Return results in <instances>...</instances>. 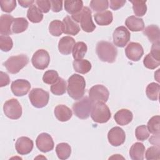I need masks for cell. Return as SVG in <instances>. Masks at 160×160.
Segmentation results:
<instances>
[{
  "mask_svg": "<svg viewBox=\"0 0 160 160\" xmlns=\"http://www.w3.org/2000/svg\"><path fill=\"white\" fill-rule=\"evenodd\" d=\"M86 81L82 76L73 74L68 80L67 91L69 96L74 100L81 99L85 92Z\"/></svg>",
  "mask_w": 160,
  "mask_h": 160,
  "instance_id": "6da1fadb",
  "label": "cell"
},
{
  "mask_svg": "<svg viewBox=\"0 0 160 160\" xmlns=\"http://www.w3.org/2000/svg\"><path fill=\"white\" fill-rule=\"evenodd\" d=\"M96 51L101 61L108 63L114 62L118 55L116 48L111 42L105 41H101L97 43Z\"/></svg>",
  "mask_w": 160,
  "mask_h": 160,
  "instance_id": "7a4b0ae2",
  "label": "cell"
},
{
  "mask_svg": "<svg viewBox=\"0 0 160 160\" xmlns=\"http://www.w3.org/2000/svg\"><path fill=\"white\" fill-rule=\"evenodd\" d=\"M92 12L90 9L87 7H83L82 11L76 14L72 15V19L77 22H80L82 29L86 32H91L96 29V25L92 19Z\"/></svg>",
  "mask_w": 160,
  "mask_h": 160,
  "instance_id": "3957f363",
  "label": "cell"
},
{
  "mask_svg": "<svg viewBox=\"0 0 160 160\" xmlns=\"http://www.w3.org/2000/svg\"><path fill=\"white\" fill-rule=\"evenodd\" d=\"M91 117L96 122L105 123L110 119L111 113L109 108L104 102H98L93 104Z\"/></svg>",
  "mask_w": 160,
  "mask_h": 160,
  "instance_id": "277c9868",
  "label": "cell"
},
{
  "mask_svg": "<svg viewBox=\"0 0 160 160\" xmlns=\"http://www.w3.org/2000/svg\"><path fill=\"white\" fill-rule=\"evenodd\" d=\"M29 62L28 57L25 54H19L9 58L3 65L11 74H16L25 67Z\"/></svg>",
  "mask_w": 160,
  "mask_h": 160,
  "instance_id": "5b68a950",
  "label": "cell"
},
{
  "mask_svg": "<svg viewBox=\"0 0 160 160\" xmlns=\"http://www.w3.org/2000/svg\"><path fill=\"white\" fill-rule=\"evenodd\" d=\"M93 103L88 97L83 98L72 105V110L74 114L79 119H85L91 114Z\"/></svg>",
  "mask_w": 160,
  "mask_h": 160,
  "instance_id": "8992f818",
  "label": "cell"
},
{
  "mask_svg": "<svg viewBox=\"0 0 160 160\" xmlns=\"http://www.w3.org/2000/svg\"><path fill=\"white\" fill-rule=\"evenodd\" d=\"M29 99L34 107L42 108L48 104L49 94L48 91L41 88H33L29 94Z\"/></svg>",
  "mask_w": 160,
  "mask_h": 160,
  "instance_id": "52a82bcc",
  "label": "cell"
},
{
  "mask_svg": "<svg viewBox=\"0 0 160 160\" xmlns=\"http://www.w3.org/2000/svg\"><path fill=\"white\" fill-rule=\"evenodd\" d=\"M5 115L11 119H18L22 115V107L18 99L12 98L5 102L3 106Z\"/></svg>",
  "mask_w": 160,
  "mask_h": 160,
  "instance_id": "ba28073f",
  "label": "cell"
},
{
  "mask_svg": "<svg viewBox=\"0 0 160 160\" xmlns=\"http://www.w3.org/2000/svg\"><path fill=\"white\" fill-rule=\"evenodd\" d=\"M109 96V92L108 88L102 84L93 86L89 90V98L93 104L98 102H106Z\"/></svg>",
  "mask_w": 160,
  "mask_h": 160,
  "instance_id": "9c48e42d",
  "label": "cell"
},
{
  "mask_svg": "<svg viewBox=\"0 0 160 160\" xmlns=\"http://www.w3.org/2000/svg\"><path fill=\"white\" fill-rule=\"evenodd\" d=\"M31 62L35 68L43 70L47 68L49 64L50 56L47 51L42 49H39L34 53Z\"/></svg>",
  "mask_w": 160,
  "mask_h": 160,
  "instance_id": "30bf717a",
  "label": "cell"
},
{
  "mask_svg": "<svg viewBox=\"0 0 160 160\" xmlns=\"http://www.w3.org/2000/svg\"><path fill=\"white\" fill-rule=\"evenodd\" d=\"M114 44L119 48L124 47L130 40L131 34L124 26H119L115 29L112 34Z\"/></svg>",
  "mask_w": 160,
  "mask_h": 160,
  "instance_id": "8fae6325",
  "label": "cell"
},
{
  "mask_svg": "<svg viewBox=\"0 0 160 160\" xmlns=\"http://www.w3.org/2000/svg\"><path fill=\"white\" fill-rule=\"evenodd\" d=\"M109 142L113 146H119L122 144L126 139V134L124 130L118 126L111 128L108 133Z\"/></svg>",
  "mask_w": 160,
  "mask_h": 160,
  "instance_id": "7c38bea8",
  "label": "cell"
},
{
  "mask_svg": "<svg viewBox=\"0 0 160 160\" xmlns=\"http://www.w3.org/2000/svg\"><path fill=\"white\" fill-rule=\"evenodd\" d=\"M125 54L129 59L136 62L142 58L144 54V50L141 44L131 42L127 45L125 49Z\"/></svg>",
  "mask_w": 160,
  "mask_h": 160,
  "instance_id": "4fadbf2b",
  "label": "cell"
},
{
  "mask_svg": "<svg viewBox=\"0 0 160 160\" xmlns=\"http://www.w3.org/2000/svg\"><path fill=\"white\" fill-rule=\"evenodd\" d=\"M36 144L38 149L43 152L51 151L54 148L53 139L46 132H42L38 135L36 140Z\"/></svg>",
  "mask_w": 160,
  "mask_h": 160,
  "instance_id": "5bb4252c",
  "label": "cell"
},
{
  "mask_svg": "<svg viewBox=\"0 0 160 160\" xmlns=\"http://www.w3.org/2000/svg\"><path fill=\"white\" fill-rule=\"evenodd\" d=\"M31 88L30 82L26 79H18L12 81L11 89L16 96H23L28 94Z\"/></svg>",
  "mask_w": 160,
  "mask_h": 160,
  "instance_id": "9a60e30c",
  "label": "cell"
},
{
  "mask_svg": "<svg viewBox=\"0 0 160 160\" xmlns=\"http://www.w3.org/2000/svg\"><path fill=\"white\" fill-rule=\"evenodd\" d=\"M33 141L25 136L19 138L15 143L16 150L20 155H26L30 153L33 149Z\"/></svg>",
  "mask_w": 160,
  "mask_h": 160,
  "instance_id": "2e32d148",
  "label": "cell"
},
{
  "mask_svg": "<svg viewBox=\"0 0 160 160\" xmlns=\"http://www.w3.org/2000/svg\"><path fill=\"white\" fill-rule=\"evenodd\" d=\"M75 40L71 36L62 37L58 42V49L60 53L64 55L70 54L75 45Z\"/></svg>",
  "mask_w": 160,
  "mask_h": 160,
  "instance_id": "e0dca14e",
  "label": "cell"
},
{
  "mask_svg": "<svg viewBox=\"0 0 160 160\" xmlns=\"http://www.w3.org/2000/svg\"><path fill=\"white\" fill-rule=\"evenodd\" d=\"M14 18L9 14H2L0 18V33L2 36L12 34L11 26L12 25Z\"/></svg>",
  "mask_w": 160,
  "mask_h": 160,
  "instance_id": "ac0fdd59",
  "label": "cell"
},
{
  "mask_svg": "<svg viewBox=\"0 0 160 160\" xmlns=\"http://www.w3.org/2000/svg\"><path fill=\"white\" fill-rule=\"evenodd\" d=\"M114 118L118 124L120 126H125L132 121L133 115L130 110L121 109L116 112Z\"/></svg>",
  "mask_w": 160,
  "mask_h": 160,
  "instance_id": "d6986e66",
  "label": "cell"
},
{
  "mask_svg": "<svg viewBox=\"0 0 160 160\" xmlns=\"http://www.w3.org/2000/svg\"><path fill=\"white\" fill-rule=\"evenodd\" d=\"M62 23L64 25V34L76 36L79 33L80 31V27L69 16H67L64 18Z\"/></svg>",
  "mask_w": 160,
  "mask_h": 160,
  "instance_id": "ffe728a7",
  "label": "cell"
},
{
  "mask_svg": "<svg viewBox=\"0 0 160 160\" xmlns=\"http://www.w3.org/2000/svg\"><path fill=\"white\" fill-rule=\"evenodd\" d=\"M54 113L57 119L61 122L68 121L72 116V111L64 104H59L56 106Z\"/></svg>",
  "mask_w": 160,
  "mask_h": 160,
  "instance_id": "44dd1931",
  "label": "cell"
},
{
  "mask_svg": "<svg viewBox=\"0 0 160 160\" xmlns=\"http://www.w3.org/2000/svg\"><path fill=\"white\" fill-rule=\"evenodd\" d=\"M125 24L127 28L131 31H141L144 28V23L142 19L136 17L135 16H130L125 21Z\"/></svg>",
  "mask_w": 160,
  "mask_h": 160,
  "instance_id": "7402d4cb",
  "label": "cell"
},
{
  "mask_svg": "<svg viewBox=\"0 0 160 160\" xmlns=\"http://www.w3.org/2000/svg\"><path fill=\"white\" fill-rule=\"evenodd\" d=\"M143 34L146 36L149 41L152 44L160 42V32L159 28L158 26L151 24L143 29Z\"/></svg>",
  "mask_w": 160,
  "mask_h": 160,
  "instance_id": "603a6c76",
  "label": "cell"
},
{
  "mask_svg": "<svg viewBox=\"0 0 160 160\" xmlns=\"http://www.w3.org/2000/svg\"><path fill=\"white\" fill-rule=\"evenodd\" d=\"M145 146L141 142H135L129 149V156L132 160H143Z\"/></svg>",
  "mask_w": 160,
  "mask_h": 160,
  "instance_id": "cb8c5ba5",
  "label": "cell"
},
{
  "mask_svg": "<svg viewBox=\"0 0 160 160\" xmlns=\"http://www.w3.org/2000/svg\"><path fill=\"white\" fill-rule=\"evenodd\" d=\"M95 22L99 26L109 25L113 20L112 13L110 11L97 12L94 15Z\"/></svg>",
  "mask_w": 160,
  "mask_h": 160,
  "instance_id": "d4e9b609",
  "label": "cell"
},
{
  "mask_svg": "<svg viewBox=\"0 0 160 160\" xmlns=\"http://www.w3.org/2000/svg\"><path fill=\"white\" fill-rule=\"evenodd\" d=\"M83 8V2L78 1H65L64 9L69 14L74 15L80 12Z\"/></svg>",
  "mask_w": 160,
  "mask_h": 160,
  "instance_id": "484cf974",
  "label": "cell"
},
{
  "mask_svg": "<svg viewBox=\"0 0 160 160\" xmlns=\"http://www.w3.org/2000/svg\"><path fill=\"white\" fill-rule=\"evenodd\" d=\"M73 68L75 71L80 74H86L90 71L92 66L91 62L87 59L74 60L72 62Z\"/></svg>",
  "mask_w": 160,
  "mask_h": 160,
  "instance_id": "4316f807",
  "label": "cell"
},
{
  "mask_svg": "<svg viewBox=\"0 0 160 160\" xmlns=\"http://www.w3.org/2000/svg\"><path fill=\"white\" fill-rule=\"evenodd\" d=\"M27 17L31 22L33 23H38L42 20L43 14L39 8L33 4L29 8L27 11Z\"/></svg>",
  "mask_w": 160,
  "mask_h": 160,
  "instance_id": "83f0119b",
  "label": "cell"
},
{
  "mask_svg": "<svg viewBox=\"0 0 160 160\" xmlns=\"http://www.w3.org/2000/svg\"><path fill=\"white\" fill-rule=\"evenodd\" d=\"M28 25L29 23L24 18H14L12 25V31L15 34L21 33L27 29Z\"/></svg>",
  "mask_w": 160,
  "mask_h": 160,
  "instance_id": "f1b7e54d",
  "label": "cell"
},
{
  "mask_svg": "<svg viewBox=\"0 0 160 160\" xmlns=\"http://www.w3.org/2000/svg\"><path fill=\"white\" fill-rule=\"evenodd\" d=\"M87 50L88 48L86 43L81 41L76 42L72 51V57L74 60L82 59L84 57Z\"/></svg>",
  "mask_w": 160,
  "mask_h": 160,
  "instance_id": "f546056e",
  "label": "cell"
},
{
  "mask_svg": "<svg viewBox=\"0 0 160 160\" xmlns=\"http://www.w3.org/2000/svg\"><path fill=\"white\" fill-rule=\"evenodd\" d=\"M56 151L59 159H67L71 154V148L66 142L59 143L56 148Z\"/></svg>",
  "mask_w": 160,
  "mask_h": 160,
  "instance_id": "4dcf8cb0",
  "label": "cell"
},
{
  "mask_svg": "<svg viewBox=\"0 0 160 160\" xmlns=\"http://www.w3.org/2000/svg\"><path fill=\"white\" fill-rule=\"evenodd\" d=\"M159 90L160 86L158 83L151 82L146 87V96L151 101H157L159 98Z\"/></svg>",
  "mask_w": 160,
  "mask_h": 160,
  "instance_id": "1f68e13d",
  "label": "cell"
},
{
  "mask_svg": "<svg viewBox=\"0 0 160 160\" xmlns=\"http://www.w3.org/2000/svg\"><path fill=\"white\" fill-rule=\"evenodd\" d=\"M132 4V9L134 14L137 16H143L147 12L146 1L134 0L130 1Z\"/></svg>",
  "mask_w": 160,
  "mask_h": 160,
  "instance_id": "d6a6232c",
  "label": "cell"
},
{
  "mask_svg": "<svg viewBox=\"0 0 160 160\" xmlns=\"http://www.w3.org/2000/svg\"><path fill=\"white\" fill-rule=\"evenodd\" d=\"M66 82L61 78H59L58 80L51 86V91L52 94L57 96L64 94L66 91Z\"/></svg>",
  "mask_w": 160,
  "mask_h": 160,
  "instance_id": "836d02e7",
  "label": "cell"
},
{
  "mask_svg": "<svg viewBox=\"0 0 160 160\" xmlns=\"http://www.w3.org/2000/svg\"><path fill=\"white\" fill-rule=\"evenodd\" d=\"M49 31L54 36H59L64 32V25L59 20H53L49 26Z\"/></svg>",
  "mask_w": 160,
  "mask_h": 160,
  "instance_id": "e575fe53",
  "label": "cell"
},
{
  "mask_svg": "<svg viewBox=\"0 0 160 160\" xmlns=\"http://www.w3.org/2000/svg\"><path fill=\"white\" fill-rule=\"evenodd\" d=\"M109 1L108 0H92L90 2V7L94 11L98 12L105 11L108 8Z\"/></svg>",
  "mask_w": 160,
  "mask_h": 160,
  "instance_id": "d590c367",
  "label": "cell"
},
{
  "mask_svg": "<svg viewBox=\"0 0 160 160\" xmlns=\"http://www.w3.org/2000/svg\"><path fill=\"white\" fill-rule=\"evenodd\" d=\"M159 116L157 115L152 116L148 122L147 128L151 134H159Z\"/></svg>",
  "mask_w": 160,
  "mask_h": 160,
  "instance_id": "8d00e7d4",
  "label": "cell"
},
{
  "mask_svg": "<svg viewBox=\"0 0 160 160\" xmlns=\"http://www.w3.org/2000/svg\"><path fill=\"white\" fill-rule=\"evenodd\" d=\"M59 75L55 70H48L44 73L42 76V81L44 83L48 84H54L59 79Z\"/></svg>",
  "mask_w": 160,
  "mask_h": 160,
  "instance_id": "74e56055",
  "label": "cell"
},
{
  "mask_svg": "<svg viewBox=\"0 0 160 160\" xmlns=\"http://www.w3.org/2000/svg\"><path fill=\"white\" fill-rule=\"evenodd\" d=\"M136 138L138 140L144 141L149 136V132L146 125H141L136 128L135 130Z\"/></svg>",
  "mask_w": 160,
  "mask_h": 160,
  "instance_id": "f35d334b",
  "label": "cell"
},
{
  "mask_svg": "<svg viewBox=\"0 0 160 160\" xmlns=\"http://www.w3.org/2000/svg\"><path fill=\"white\" fill-rule=\"evenodd\" d=\"M13 46V42L9 36H0V49L4 52L9 51Z\"/></svg>",
  "mask_w": 160,
  "mask_h": 160,
  "instance_id": "ab89813d",
  "label": "cell"
},
{
  "mask_svg": "<svg viewBox=\"0 0 160 160\" xmlns=\"http://www.w3.org/2000/svg\"><path fill=\"white\" fill-rule=\"evenodd\" d=\"M144 66L149 69H154L160 65V61L154 58L150 53H148L144 58Z\"/></svg>",
  "mask_w": 160,
  "mask_h": 160,
  "instance_id": "60d3db41",
  "label": "cell"
},
{
  "mask_svg": "<svg viewBox=\"0 0 160 160\" xmlns=\"http://www.w3.org/2000/svg\"><path fill=\"white\" fill-rule=\"evenodd\" d=\"M146 159L148 160L159 159L160 148L159 146H154L149 148L146 151Z\"/></svg>",
  "mask_w": 160,
  "mask_h": 160,
  "instance_id": "b9f144b4",
  "label": "cell"
},
{
  "mask_svg": "<svg viewBox=\"0 0 160 160\" xmlns=\"http://www.w3.org/2000/svg\"><path fill=\"white\" fill-rule=\"evenodd\" d=\"M1 9L3 12H11L16 7V1L15 0H1Z\"/></svg>",
  "mask_w": 160,
  "mask_h": 160,
  "instance_id": "7bdbcfd3",
  "label": "cell"
},
{
  "mask_svg": "<svg viewBox=\"0 0 160 160\" xmlns=\"http://www.w3.org/2000/svg\"><path fill=\"white\" fill-rule=\"evenodd\" d=\"M39 9L44 13H47L49 11L51 4L50 1L48 0H37L35 1Z\"/></svg>",
  "mask_w": 160,
  "mask_h": 160,
  "instance_id": "ee69618b",
  "label": "cell"
},
{
  "mask_svg": "<svg viewBox=\"0 0 160 160\" xmlns=\"http://www.w3.org/2000/svg\"><path fill=\"white\" fill-rule=\"evenodd\" d=\"M150 54L154 58L160 61V42L152 44Z\"/></svg>",
  "mask_w": 160,
  "mask_h": 160,
  "instance_id": "f6af8a7d",
  "label": "cell"
},
{
  "mask_svg": "<svg viewBox=\"0 0 160 160\" xmlns=\"http://www.w3.org/2000/svg\"><path fill=\"white\" fill-rule=\"evenodd\" d=\"M126 1L124 0H111L109 1L110 3V8L112 10H118L121 8L126 3Z\"/></svg>",
  "mask_w": 160,
  "mask_h": 160,
  "instance_id": "bcb514c9",
  "label": "cell"
},
{
  "mask_svg": "<svg viewBox=\"0 0 160 160\" xmlns=\"http://www.w3.org/2000/svg\"><path fill=\"white\" fill-rule=\"evenodd\" d=\"M51 4V9L53 12H58L62 9V1H50Z\"/></svg>",
  "mask_w": 160,
  "mask_h": 160,
  "instance_id": "7dc6e473",
  "label": "cell"
},
{
  "mask_svg": "<svg viewBox=\"0 0 160 160\" xmlns=\"http://www.w3.org/2000/svg\"><path fill=\"white\" fill-rule=\"evenodd\" d=\"M0 86L1 87H4L9 84L10 82V79L9 76L6 73L2 71L0 72Z\"/></svg>",
  "mask_w": 160,
  "mask_h": 160,
  "instance_id": "c3c4849f",
  "label": "cell"
},
{
  "mask_svg": "<svg viewBox=\"0 0 160 160\" xmlns=\"http://www.w3.org/2000/svg\"><path fill=\"white\" fill-rule=\"evenodd\" d=\"M149 141L152 144L156 145L157 146H159V134H156L152 136L149 138Z\"/></svg>",
  "mask_w": 160,
  "mask_h": 160,
  "instance_id": "681fc988",
  "label": "cell"
},
{
  "mask_svg": "<svg viewBox=\"0 0 160 160\" xmlns=\"http://www.w3.org/2000/svg\"><path fill=\"white\" fill-rule=\"evenodd\" d=\"M34 2V1L33 0H19L18 3L23 8H28L31 7L32 5H33V3Z\"/></svg>",
  "mask_w": 160,
  "mask_h": 160,
  "instance_id": "f907efd6",
  "label": "cell"
}]
</instances>
